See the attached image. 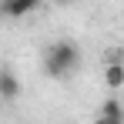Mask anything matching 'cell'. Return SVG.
<instances>
[{
    "label": "cell",
    "mask_w": 124,
    "mask_h": 124,
    "mask_svg": "<svg viewBox=\"0 0 124 124\" xmlns=\"http://www.w3.org/2000/svg\"><path fill=\"white\" fill-rule=\"evenodd\" d=\"M40 64H44V74L50 81H70L81 70V64H84L81 44L77 40H54V44H47Z\"/></svg>",
    "instance_id": "6da1fadb"
},
{
    "label": "cell",
    "mask_w": 124,
    "mask_h": 124,
    "mask_svg": "<svg viewBox=\"0 0 124 124\" xmlns=\"http://www.w3.org/2000/svg\"><path fill=\"white\" fill-rule=\"evenodd\" d=\"M23 94V84L10 64H0V101H17Z\"/></svg>",
    "instance_id": "7a4b0ae2"
},
{
    "label": "cell",
    "mask_w": 124,
    "mask_h": 124,
    "mask_svg": "<svg viewBox=\"0 0 124 124\" xmlns=\"http://www.w3.org/2000/svg\"><path fill=\"white\" fill-rule=\"evenodd\" d=\"M104 81H107V87L117 94L124 87V61H107L104 64Z\"/></svg>",
    "instance_id": "3957f363"
},
{
    "label": "cell",
    "mask_w": 124,
    "mask_h": 124,
    "mask_svg": "<svg viewBox=\"0 0 124 124\" xmlns=\"http://www.w3.org/2000/svg\"><path fill=\"white\" fill-rule=\"evenodd\" d=\"M0 14L10 17V20H20L27 14H34V7H30L27 0H0Z\"/></svg>",
    "instance_id": "277c9868"
},
{
    "label": "cell",
    "mask_w": 124,
    "mask_h": 124,
    "mask_svg": "<svg viewBox=\"0 0 124 124\" xmlns=\"http://www.w3.org/2000/svg\"><path fill=\"white\" fill-rule=\"evenodd\" d=\"M97 121H107V124H121L124 121V107L117 97H107V104H104L101 111H97Z\"/></svg>",
    "instance_id": "5b68a950"
},
{
    "label": "cell",
    "mask_w": 124,
    "mask_h": 124,
    "mask_svg": "<svg viewBox=\"0 0 124 124\" xmlns=\"http://www.w3.org/2000/svg\"><path fill=\"white\" fill-rule=\"evenodd\" d=\"M107 61H124V50L121 47H111V50H107Z\"/></svg>",
    "instance_id": "8992f818"
},
{
    "label": "cell",
    "mask_w": 124,
    "mask_h": 124,
    "mask_svg": "<svg viewBox=\"0 0 124 124\" xmlns=\"http://www.w3.org/2000/svg\"><path fill=\"white\" fill-rule=\"evenodd\" d=\"M27 3H30V7H34V10H37V7H40V3H44V0H27Z\"/></svg>",
    "instance_id": "52a82bcc"
},
{
    "label": "cell",
    "mask_w": 124,
    "mask_h": 124,
    "mask_svg": "<svg viewBox=\"0 0 124 124\" xmlns=\"http://www.w3.org/2000/svg\"><path fill=\"white\" fill-rule=\"evenodd\" d=\"M54 3H70V0H54Z\"/></svg>",
    "instance_id": "ba28073f"
}]
</instances>
